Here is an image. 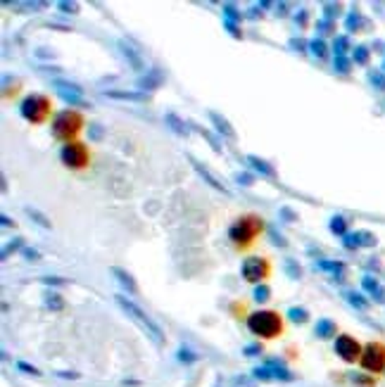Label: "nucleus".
I'll list each match as a JSON object with an SVG mask.
<instances>
[{
	"instance_id": "nucleus-1",
	"label": "nucleus",
	"mask_w": 385,
	"mask_h": 387,
	"mask_svg": "<svg viewBox=\"0 0 385 387\" xmlns=\"http://www.w3.org/2000/svg\"><path fill=\"white\" fill-rule=\"evenodd\" d=\"M264 228V221L262 216H257V214H248V216H240L238 221L233 223L231 230H228V238L235 247H240V250H245V247H250L252 242H255L257 235L262 233Z\"/></svg>"
},
{
	"instance_id": "nucleus-2",
	"label": "nucleus",
	"mask_w": 385,
	"mask_h": 387,
	"mask_svg": "<svg viewBox=\"0 0 385 387\" xmlns=\"http://www.w3.org/2000/svg\"><path fill=\"white\" fill-rule=\"evenodd\" d=\"M84 129V117L79 112H74V109H65V112H60L53 121V134L55 138H60V141H65L67 145L69 143H74V138L79 136V131Z\"/></svg>"
},
{
	"instance_id": "nucleus-3",
	"label": "nucleus",
	"mask_w": 385,
	"mask_h": 387,
	"mask_svg": "<svg viewBox=\"0 0 385 387\" xmlns=\"http://www.w3.org/2000/svg\"><path fill=\"white\" fill-rule=\"evenodd\" d=\"M248 326L252 333L262 335V338H276L283 331V323H281V316L276 311H257L248 319Z\"/></svg>"
},
{
	"instance_id": "nucleus-4",
	"label": "nucleus",
	"mask_w": 385,
	"mask_h": 387,
	"mask_svg": "<svg viewBox=\"0 0 385 387\" xmlns=\"http://www.w3.org/2000/svg\"><path fill=\"white\" fill-rule=\"evenodd\" d=\"M50 114V100L45 95H29L22 105V117L31 124H43Z\"/></svg>"
},
{
	"instance_id": "nucleus-5",
	"label": "nucleus",
	"mask_w": 385,
	"mask_h": 387,
	"mask_svg": "<svg viewBox=\"0 0 385 387\" xmlns=\"http://www.w3.org/2000/svg\"><path fill=\"white\" fill-rule=\"evenodd\" d=\"M119 304H122V307H124V311H126V314H129V316H131V319H134V321L138 323V326H141V328H143V331H146L148 335H150V338L155 340V342H162V331H159V328H157V323H155V321H150V319H148V316H146V314H143V311H141V309H138V307H136V304H134V302H129V299L119 297Z\"/></svg>"
},
{
	"instance_id": "nucleus-6",
	"label": "nucleus",
	"mask_w": 385,
	"mask_h": 387,
	"mask_svg": "<svg viewBox=\"0 0 385 387\" xmlns=\"http://www.w3.org/2000/svg\"><path fill=\"white\" fill-rule=\"evenodd\" d=\"M88 150H86L84 143H69V145L62 148V161H65L67 166H72V169H86L88 166Z\"/></svg>"
},
{
	"instance_id": "nucleus-7",
	"label": "nucleus",
	"mask_w": 385,
	"mask_h": 387,
	"mask_svg": "<svg viewBox=\"0 0 385 387\" xmlns=\"http://www.w3.org/2000/svg\"><path fill=\"white\" fill-rule=\"evenodd\" d=\"M361 366L366 368V371L371 373H381L385 368V345H378V342H371L369 347L361 352Z\"/></svg>"
},
{
	"instance_id": "nucleus-8",
	"label": "nucleus",
	"mask_w": 385,
	"mask_h": 387,
	"mask_svg": "<svg viewBox=\"0 0 385 387\" xmlns=\"http://www.w3.org/2000/svg\"><path fill=\"white\" fill-rule=\"evenodd\" d=\"M269 271H272V267H269V262H264V259H248V262L243 264V276L252 283L267 278Z\"/></svg>"
},
{
	"instance_id": "nucleus-9",
	"label": "nucleus",
	"mask_w": 385,
	"mask_h": 387,
	"mask_svg": "<svg viewBox=\"0 0 385 387\" xmlns=\"http://www.w3.org/2000/svg\"><path fill=\"white\" fill-rule=\"evenodd\" d=\"M338 354H340L345 361H354V359H361V347L352 338L343 335V338L338 340Z\"/></svg>"
},
{
	"instance_id": "nucleus-10",
	"label": "nucleus",
	"mask_w": 385,
	"mask_h": 387,
	"mask_svg": "<svg viewBox=\"0 0 385 387\" xmlns=\"http://www.w3.org/2000/svg\"><path fill=\"white\" fill-rule=\"evenodd\" d=\"M302 314H304V311H302V309H300V311H297V309H292V319H295V321H297V319H300V321H302V319H304V316H302Z\"/></svg>"
}]
</instances>
